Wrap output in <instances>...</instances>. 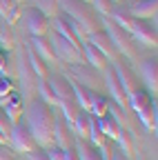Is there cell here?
I'll return each mask as SVG.
<instances>
[{"label":"cell","instance_id":"6da1fadb","mask_svg":"<svg viewBox=\"0 0 158 160\" xmlns=\"http://www.w3.org/2000/svg\"><path fill=\"white\" fill-rule=\"evenodd\" d=\"M27 127L40 149H51L54 145V111L40 98L31 100L27 109Z\"/></svg>","mask_w":158,"mask_h":160},{"label":"cell","instance_id":"7a4b0ae2","mask_svg":"<svg viewBox=\"0 0 158 160\" xmlns=\"http://www.w3.org/2000/svg\"><path fill=\"white\" fill-rule=\"evenodd\" d=\"M103 25H105V33H107V38L111 40V45L116 47V51L134 60V58H136V51H134V40H131V36H129L127 31H123L120 27H116L107 16H103Z\"/></svg>","mask_w":158,"mask_h":160},{"label":"cell","instance_id":"3957f363","mask_svg":"<svg viewBox=\"0 0 158 160\" xmlns=\"http://www.w3.org/2000/svg\"><path fill=\"white\" fill-rule=\"evenodd\" d=\"M9 140H11V147H13V151H18V153H25V156L38 149V145H36V140H33V136H31V131H29L27 122H23V120H18L16 125H11Z\"/></svg>","mask_w":158,"mask_h":160},{"label":"cell","instance_id":"277c9868","mask_svg":"<svg viewBox=\"0 0 158 160\" xmlns=\"http://www.w3.org/2000/svg\"><path fill=\"white\" fill-rule=\"evenodd\" d=\"M49 47H51L56 60H63V62H69V65H80L83 62V51L78 47H74L71 42H67L65 38H60L58 33H51Z\"/></svg>","mask_w":158,"mask_h":160},{"label":"cell","instance_id":"5b68a950","mask_svg":"<svg viewBox=\"0 0 158 160\" xmlns=\"http://www.w3.org/2000/svg\"><path fill=\"white\" fill-rule=\"evenodd\" d=\"M131 40L138 45H143L147 49H156L158 45V36H156V25H145V22H138V20H134V27L129 31Z\"/></svg>","mask_w":158,"mask_h":160},{"label":"cell","instance_id":"8992f818","mask_svg":"<svg viewBox=\"0 0 158 160\" xmlns=\"http://www.w3.org/2000/svg\"><path fill=\"white\" fill-rule=\"evenodd\" d=\"M0 109L5 111L9 125H16L18 120L23 118V100H20V96H18L16 91L3 96V98H0Z\"/></svg>","mask_w":158,"mask_h":160},{"label":"cell","instance_id":"52a82bcc","mask_svg":"<svg viewBox=\"0 0 158 160\" xmlns=\"http://www.w3.org/2000/svg\"><path fill=\"white\" fill-rule=\"evenodd\" d=\"M54 145L60 149H71L74 140H71V127L65 122V118L60 113H54Z\"/></svg>","mask_w":158,"mask_h":160},{"label":"cell","instance_id":"ba28073f","mask_svg":"<svg viewBox=\"0 0 158 160\" xmlns=\"http://www.w3.org/2000/svg\"><path fill=\"white\" fill-rule=\"evenodd\" d=\"M140 78L145 80L147 93L156 98V93H158V62H156V58H145L140 62Z\"/></svg>","mask_w":158,"mask_h":160},{"label":"cell","instance_id":"9c48e42d","mask_svg":"<svg viewBox=\"0 0 158 160\" xmlns=\"http://www.w3.org/2000/svg\"><path fill=\"white\" fill-rule=\"evenodd\" d=\"M87 42H91L98 51H100V53L105 56L107 62H116V60H118V51H116V47L111 45V40L107 38V33L94 31V33H89V36H87Z\"/></svg>","mask_w":158,"mask_h":160},{"label":"cell","instance_id":"30bf717a","mask_svg":"<svg viewBox=\"0 0 158 160\" xmlns=\"http://www.w3.org/2000/svg\"><path fill=\"white\" fill-rule=\"evenodd\" d=\"M27 29H29L31 36H47V33L51 31L49 18H47L45 13H40L36 7H31V9L27 11Z\"/></svg>","mask_w":158,"mask_h":160},{"label":"cell","instance_id":"8fae6325","mask_svg":"<svg viewBox=\"0 0 158 160\" xmlns=\"http://www.w3.org/2000/svg\"><path fill=\"white\" fill-rule=\"evenodd\" d=\"M158 11V0H136L129 7V16L134 20H151Z\"/></svg>","mask_w":158,"mask_h":160},{"label":"cell","instance_id":"7c38bea8","mask_svg":"<svg viewBox=\"0 0 158 160\" xmlns=\"http://www.w3.org/2000/svg\"><path fill=\"white\" fill-rule=\"evenodd\" d=\"M27 45H31V49L36 51V56L40 58L45 65H54V62H58L56 56H54V51H51V47H49V42H47L43 36H31Z\"/></svg>","mask_w":158,"mask_h":160},{"label":"cell","instance_id":"4fadbf2b","mask_svg":"<svg viewBox=\"0 0 158 160\" xmlns=\"http://www.w3.org/2000/svg\"><path fill=\"white\" fill-rule=\"evenodd\" d=\"M105 85H107V89H109L111 98L116 100V105L120 107V109H127V93L123 91V87H120V85H118V80H116V76H114V71H111V69H107V71H105Z\"/></svg>","mask_w":158,"mask_h":160},{"label":"cell","instance_id":"5bb4252c","mask_svg":"<svg viewBox=\"0 0 158 160\" xmlns=\"http://www.w3.org/2000/svg\"><path fill=\"white\" fill-rule=\"evenodd\" d=\"M91 120L94 116L89 111H78L74 122H71V131L78 136V140H87L89 138V129H91Z\"/></svg>","mask_w":158,"mask_h":160},{"label":"cell","instance_id":"9a60e30c","mask_svg":"<svg viewBox=\"0 0 158 160\" xmlns=\"http://www.w3.org/2000/svg\"><path fill=\"white\" fill-rule=\"evenodd\" d=\"M154 96H149L147 91H143V89H134L131 93H127V107H131L136 113H140V111H145L151 102H154Z\"/></svg>","mask_w":158,"mask_h":160},{"label":"cell","instance_id":"2e32d148","mask_svg":"<svg viewBox=\"0 0 158 160\" xmlns=\"http://www.w3.org/2000/svg\"><path fill=\"white\" fill-rule=\"evenodd\" d=\"M111 71H114V76H116V80H118V85L123 87V91L125 93H131L136 87H134V76H131V71L123 65V62H111Z\"/></svg>","mask_w":158,"mask_h":160},{"label":"cell","instance_id":"e0dca14e","mask_svg":"<svg viewBox=\"0 0 158 160\" xmlns=\"http://www.w3.org/2000/svg\"><path fill=\"white\" fill-rule=\"evenodd\" d=\"M96 122H98V127H100V131H103V136H105L107 140H114V142H116V138L123 133L120 122H118L114 116H109V113H107V116H103V118H98Z\"/></svg>","mask_w":158,"mask_h":160},{"label":"cell","instance_id":"ac0fdd59","mask_svg":"<svg viewBox=\"0 0 158 160\" xmlns=\"http://www.w3.org/2000/svg\"><path fill=\"white\" fill-rule=\"evenodd\" d=\"M80 51L85 53V60H87V62L94 67V69H107V60H105V56L100 53V51H98L91 42H87V40H85V42L80 45Z\"/></svg>","mask_w":158,"mask_h":160},{"label":"cell","instance_id":"d6986e66","mask_svg":"<svg viewBox=\"0 0 158 160\" xmlns=\"http://www.w3.org/2000/svg\"><path fill=\"white\" fill-rule=\"evenodd\" d=\"M109 20H111V22L116 25V27H120L123 31H131V27H134V18L127 13V11H120V9H111L109 11V16H107Z\"/></svg>","mask_w":158,"mask_h":160},{"label":"cell","instance_id":"ffe728a7","mask_svg":"<svg viewBox=\"0 0 158 160\" xmlns=\"http://www.w3.org/2000/svg\"><path fill=\"white\" fill-rule=\"evenodd\" d=\"M107 109H109V105H107V98L94 91V96H91V105H89V113H91V116L98 120V118L107 116Z\"/></svg>","mask_w":158,"mask_h":160},{"label":"cell","instance_id":"44dd1931","mask_svg":"<svg viewBox=\"0 0 158 160\" xmlns=\"http://www.w3.org/2000/svg\"><path fill=\"white\" fill-rule=\"evenodd\" d=\"M158 107H156V100H154V102L145 109V111H140V113H138V118H140V122L149 129V131H156V127H158Z\"/></svg>","mask_w":158,"mask_h":160},{"label":"cell","instance_id":"7402d4cb","mask_svg":"<svg viewBox=\"0 0 158 160\" xmlns=\"http://www.w3.org/2000/svg\"><path fill=\"white\" fill-rule=\"evenodd\" d=\"M0 16H3L9 25H13L18 18H20V9L13 0H0Z\"/></svg>","mask_w":158,"mask_h":160},{"label":"cell","instance_id":"603a6c76","mask_svg":"<svg viewBox=\"0 0 158 160\" xmlns=\"http://www.w3.org/2000/svg\"><path fill=\"white\" fill-rule=\"evenodd\" d=\"M76 153H78V160H100L98 149L91 147L87 140H78L76 142Z\"/></svg>","mask_w":158,"mask_h":160},{"label":"cell","instance_id":"cb8c5ba5","mask_svg":"<svg viewBox=\"0 0 158 160\" xmlns=\"http://www.w3.org/2000/svg\"><path fill=\"white\" fill-rule=\"evenodd\" d=\"M27 58H29V65H31L33 73H36L38 78H40V80H45V78H47V65H45L43 60L36 56V51H33L29 45H27Z\"/></svg>","mask_w":158,"mask_h":160},{"label":"cell","instance_id":"d4e9b609","mask_svg":"<svg viewBox=\"0 0 158 160\" xmlns=\"http://www.w3.org/2000/svg\"><path fill=\"white\" fill-rule=\"evenodd\" d=\"M38 93H40V100L47 107H56L58 105V100H56V96H54V91H51L47 80H38Z\"/></svg>","mask_w":158,"mask_h":160},{"label":"cell","instance_id":"484cf974","mask_svg":"<svg viewBox=\"0 0 158 160\" xmlns=\"http://www.w3.org/2000/svg\"><path fill=\"white\" fill-rule=\"evenodd\" d=\"M116 147L120 149V151H123L125 156H129V158H131V151H134V142H131V136H129L127 131H123L120 136L116 138Z\"/></svg>","mask_w":158,"mask_h":160},{"label":"cell","instance_id":"4316f807","mask_svg":"<svg viewBox=\"0 0 158 160\" xmlns=\"http://www.w3.org/2000/svg\"><path fill=\"white\" fill-rule=\"evenodd\" d=\"M0 49H3V51L13 49V33H11V27H0Z\"/></svg>","mask_w":158,"mask_h":160},{"label":"cell","instance_id":"83f0119b","mask_svg":"<svg viewBox=\"0 0 158 160\" xmlns=\"http://www.w3.org/2000/svg\"><path fill=\"white\" fill-rule=\"evenodd\" d=\"M36 9L49 18V16H54V13H56L58 2H56V0H38V2H36Z\"/></svg>","mask_w":158,"mask_h":160},{"label":"cell","instance_id":"f1b7e54d","mask_svg":"<svg viewBox=\"0 0 158 160\" xmlns=\"http://www.w3.org/2000/svg\"><path fill=\"white\" fill-rule=\"evenodd\" d=\"M91 5H94L96 11H100L103 16H109V11H111V0H91Z\"/></svg>","mask_w":158,"mask_h":160},{"label":"cell","instance_id":"f546056e","mask_svg":"<svg viewBox=\"0 0 158 160\" xmlns=\"http://www.w3.org/2000/svg\"><path fill=\"white\" fill-rule=\"evenodd\" d=\"M11 91H13V82H11L7 76H0V98L7 96V93H11Z\"/></svg>","mask_w":158,"mask_h":160},{"label":"cell","instance_id":"4dcf8cb0","mask_svg":"<svg viewBox=\"0 0 158 160\" xmlns=\"http://www.w3.org/2000/svg\"><path fill=\"white\" fill-rule=\"evenodd\" d=\"M109 160H131V158H129V156H125L120 149L114 145V147H109Z\"/></svg>","mask_w":158,"mask_h":160},{"label":"cell","instance_id":"1f68e13d","mask_svg":"<svg viewBox=\"0 0 158 160\" xmlns=\"http://www.w3.org/2000/svg\"><path fill=\"white\" fill-rule=\"evenodd\" d=\"M0 131H3L7 138H9V131H11V125H9V120H7V116H5V111L0 109Z\"/></svg>","mask_w":158,"mask_h":160},{"label":"cell","instance_id":"d6a6232c","mask_svg":"<svg viewBox=\"0 0 158 160\" xmlns=\"http://www.w3.org/2000/svg\"><path fill=\"white\" fill-rule=\"evenodd\" d=\"M27 160H49V158H47V151H40V149H36V151L27 153Z\"/></svg>","mask_w":158,"mask_h":160},{"label":"cell","instance_id":"836d02e7","mask_svg":"<svg viewBox=\"0 0 158 160\" xmlns=\"http://www.w3.org/2000/svg\"><path fill=\"white\" fill-rule=\"evenodd\" d=\"M0 160H13V153L7 145H0Z\"/></svg>","mask_w":158,"mask_h":160},{"label":"cell","instance_id":"e575fe53","mask_svg":"<svg viewBox=\"0 0 158 160\" xmlns=\"http://www.w3.org/2000/svg\"><path fill=\"white\" fill-rule=\"evenodd\" d=\"M63 160H78V153H76V149L71 147V149H65V158Z\"/></svg>","mask_w":158,"mask_h":160},{"label":"cell","instance_id":"d590c367","mask_svg":"<svg viewBox=\"0 0 158 160\" xmlns=\"http://www.w3.org/2000/svg\"><path fill=\"white\" fill-rule=\"evenodd\" d=\"M5 69H7V53L0 49V73H3Z\"/></svg>","mask_w":158,"mask_h":160},{"label":"cell","instance_id":"8d00e7d4","mask_svg":"<svg viewBox=\"0 0 158 160\" xmlns=\"http://www.w3.org/2000/svg\"><path fill=\"white\" fill-rule=\"evenodd\" d=\"M0 145H9V138H7L3 131H0Z\"/></svg>","mask_w":158,"mask_h":160},{"label":"cell","instance_id":"74e56055","mask_svg":"<svg viewBox=\"0 0 158 160\" xmlns=\"http://www.w3.org/2000/svg\"><path fill=\"white\" fill-rule=\"evenodd\" d=\"M80 2H87V5H91V0H80Z\"/></svg>","mask_w":158,"mask_h":160},{"label":"cell","instance_id":"f35d334b","mask_svg":"<svg viewBox=\"0 0 158 160\" xmlns=\"http://www.w3.org/2000/svg\"><path fill=\"white\" fill-rule=\"evenodd\" d=\"M13 2H16V5H18V2H23V0H13Z\"/></svg>","mask_w":158,"mask_h":160},{"label":"cell","instance_id":"ab89813d","mask_svg":"<svg viewBox=\"0 0 158 160\" xmlns=\"http://www.w3.org/2000/svg\"><path fill=\"white\" fill-rule=\"evenodd\" d=\"M111 2H120V0H111Z\"/></svg>","mask_w":158,"mask_h":160}]
</instances>
